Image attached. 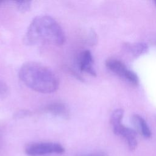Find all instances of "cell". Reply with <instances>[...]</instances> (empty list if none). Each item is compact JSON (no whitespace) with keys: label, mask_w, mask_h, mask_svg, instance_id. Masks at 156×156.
<instances>
[{"label":"cell","mask_w":156,"mask_h":156,"mask_svg":"<svg viewBox=\"0 0 156 156\" xmlns=\"http://www.w3.org/2000/svg\"><path fill=\"white\" fill-rule=\"evenodd\" d=\"M154 4H155V6H156V1H154Z\"/></svg>","instance_id":"18"},{"label":"cell","mask_w":156,"mask_h":156,"mask_svg":"<svg viewBox=\"0 0 156 156\" xmlns=\"http://www.w3.org/2000/svg\"><path fill=\"white\" fill-rule=\"evenodd\" d=\"M46 113L55 116L63 118H68L69 116V110L67 106L62 102H53L48 104L44 108Z\"/></svg>","instance_id":"6"},{"label":"cell","mask_w":156,"mask_h":156,"mask_svg":"<svg viewBox=\"0 0 156 156\" xmlns=\"http://www.w3.org/2000/svg\"><path fill=\"white\" fill-rule=\"evenodd\" d=\"M105 65L110 71L125 79L126 73L129 69L121 61L115 58H109L106 60Z\"/></svg>","instance_id":"7"},{"label":"cell","mask_w":156,"mask_h":156,"mask_svg":"<svg viewBox=\"0 0 156 156\" xmlns=\"http://www.w3.org/2000/svg\"><path fill=\"white\" fill-rule=\"evenodd\" d=\"M133 121L136 126L140 130V132L145 138H150L151 132L145 120L138 115H135L133 116Z\"/></svg>","instance_id":"8"},{"label":"cell","mask_w":156,"mask_h":156,"mask_svg":"<svg viewBox=\"0 0 156 156\" xmlns=\"http://www.w3.org/2000/svg\"><path fill=\"white\" fill-rule=\"evenodd\" d=\"M82 156H107V154L103 152H96L94 153H91L87 155H83Z\"/></svg>","instance_id":"15"},{"label":"cell","mask_w":156,"mask_h":156,"mask_svg":"<svg viewBox=\"0 0 156 156\" xmlns=\"http://www.w3.org/2000/svg\"><path fill=\"white\" fill-rule=\"evenodd\" d=\"M65 34L60 24L48 15H39L31 21L23 41L28 46L40 44L61 45L65 42Z\"/></svg>","instance_id":"1"},{"label":"cell","mask_w":156,"mask_h":156,"mask_svg":"<svg viewBox=\"0 0 156 156\" xmlns=\"http://www.w3.org/2000/svg\"><path fill=\"white\" fill-rule=\"evenodd\" d=\"M29 112H28L27 111H24V110H21L20 112H17L16 115V118H21V117H24L26 116H27L29 115Z\"/></svg>","instance_id":"16"},{"label":"cell","mask_w":156,"mask_h":156,"mask_svg":"<svg viewBox=\"0 0 156 156\" xmlns=\"http://www.w3.org/2000/svg\"><path fill=\"white\" fill-rule=\"evenodd\" d=\"M20 80L29 88L41 93H51L59 86L55 74L48 67L35 62L23 64L19 71Z\"/></svg>","instance_id":"2"},{"label":"cell","mask_w":156,"mask_h":156,"mask_svg":"<svg viewBox=\"0 0 156 156\" xmlns=\"http://www.w3.org/2000/svg\"><path fill=\"white\" fill-rule=\"evenodd\" d=\"M17 9L22 13L26 12L30 9V1H15V2Z\"/></svg>","instance_id":"11"},{"label":"cell","mask_w":156,"mask_h":156,"mask_svg":"<svg viewBox=\"0 0 156 156\" xmlns=\"http://www.w3.org/2000/svg\"><path fill=\"white\" fill-rule=\"evenodd\" d=\"M113 130L116 135H121L126 140L130 150H134L136 147V133L134 130L127 127L121 124L113 127Z\"/></svg>","instance_id":"4"},{"label":"cell","mask_w":156,"mask_h":156,"mask_svg":"<svg viewBox=\"0 0 156 156\" xmlns=\"http://www.w3.org/2000/svg\"><path fill=\"white\" fill-rule=\"evenodd\" d=\"M24 150L26 154L30 156H43L65 152L62 145L54 142L32 143L27 144Z\"/></svg>","instance_id":"3"},{"label":"cell","mask_w":156,"mask_h":156,"mask_svg":"<svg viewBox=\"0 0 156 156\" xmlns=\"http://www.w3.org/2000/svg\"><path fill=\"white\" fill-rule=\"evenodd\" d=\"M124 115V110L122 108H118L112 112L110 117V122L113 127L121 124V121Z\"/></svg>","instance_id":"10"},{"label":"cell","mask_w":156,"mask_h":156,"mask_svg":"<svg viewBox=\"0 0 156 156\" xmlns=\"http://www.w3.org/2000/svg\"><path fill=\"white\" fill-rule=\"evenodd\" d=\"M8 93V87L6 83L0 80V97H4Z\"/></svg>","instance_id":"13"},{"label":"cell","mask_w":156,"mask_h":156,"mask_svg":"<svg viewBox=\"0 0 156 156\" xmlns=\"http://www.w3.org/2000/svg\"><path fill=\"white\" fill-rule=\"evenodd\" d=\"M125 79L126 80H127L129 82H130L131 83H132L135 85H138V82H139L138 78V76H136V74L134 72H133L132 71H130L129 69L127 71V72L126 73Z\"/></svg>","instance_id":"12"},{"label":"cell","mask_w":156,"mask_h":156,"mask_svg":"<svg viewBox=\"0 0 156 156\" xmlns=\"http://www.w3.org/2000/svg\"><path fill=\"white\" fill-rule=\"evenodd\" d=\"M93 57L89 50H85L80 53L77 58V65L80 71L96 76V73L93 68Z\"/></svg>","instance_id":"5"},{"label":"cell","mask_w":156,"mask_h":156,"mask_svg":"<svg viewBox=\"0 0 156 156\" xmlns=\"http://www.w3.org/2000/svg\"><path fill=\"white\" fill-rule=\"evenodd\" d=\"M96 40V37L95 33L94 32V31H91L90 35H89V38H88L90 43H91V44L95 43Z\"/></svg>","instance_id":"14"},{"label":"cell","mask_w":156,"mask_h":156,"mask_svg":"<svg viewBox=\"0 0 156 156\" xmlns=\"http://www.w3.org/2000/svg\"><path fill=\"white\" fill-rule=\"evenodd\" d=\"M1 142H2V136H1V135L0 133V146L1 145Z\"/></svg>","instance_id":"17"},{"label":"cell","mask_w":156,"mask_h":156,"mask_svg":"<svg viewBox=\"0 0 156 156\" xmlns=\"http://www.w3.org/2000/svg\"><path fill=\"white\" fill-rule=\"evenodd\" d=\"M130 50L135 56H139L145 53L147 49V45L144 43H137L130 46Z\"/></svg>","instance_id":"9"}]
</instances>
